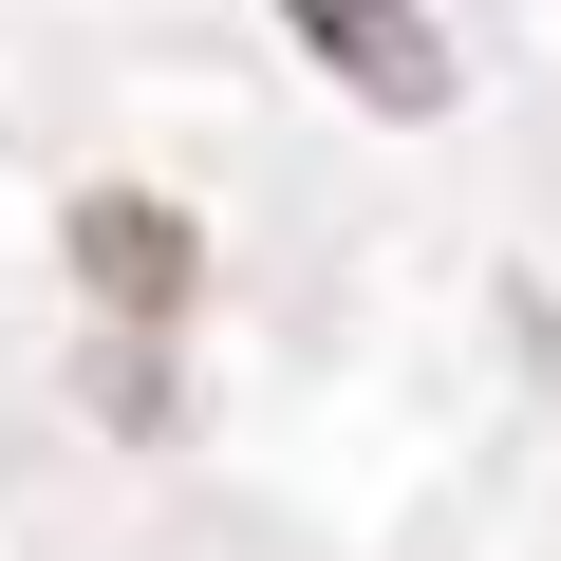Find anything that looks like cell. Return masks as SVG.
<instances>
[{
	"label": "cell",
	"mask_w": 561,
	"mask_h": 561,
	"mask_svg": "<svg viewBox=\"0 0 561 561\" xmlns=\"http://www.w3.org/2000/svg\"><path fill=\"white\" fill-rule=\"evenodd\" d=\"M76 280L113 300V337H131V375H113V412L150 431L169 412V375H150V337L187 319V280H206V243H187V206H150V187H94L76 206Z\"/></svg>",
	"instance_id": "cell-1"
},
{
	"label": "cell",
	"mask_w": 561,
	"mask_h": 561,
	"mask_svg": "<svg viewBox=\"0 0 561 561\" xmlns=\"http://www.w3.org/2000/svg\"><path fill=\"white\" fill-rule=\"evenodd\" d=\"M300 20V57L337 76V94H375V113H449V38L412 20V0H280Z\"/></svg>",
	"instance_id": "cell-2"
}]
</instances>
